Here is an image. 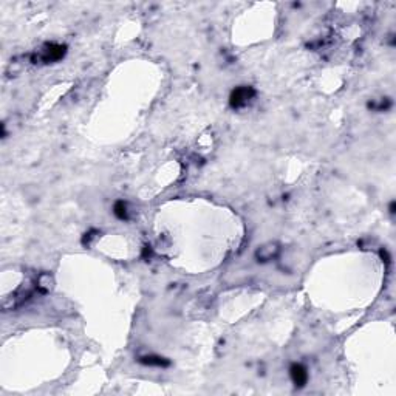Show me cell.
Here are the masks:
<instances>
[{
  "label": "cell",
  "instance_id": "cell-1",
  "mask_svg": "<svg viewBox=\"0 0 396 396\" xmlns=\"http://www.w3.org/2000/svg\"><path fill=\"white\" fill-rule=\"evenodd\" d=\"M256 96V90L249 87V85H242L232 90L231 96H229V104L232 108H243L246 107L251 99Z\"/></svg>",
  "mask_w": 396,
  "mask_h": 396
},
{
  "label": "cell",
  "instance_id": "cell-2",
  "mask_svg": "<svg viewBox=\"0 0 396 396\" xmlns=\"http://www.w3.org/2000/svg\"><path fill=\"white\" fill-rule=\"evenodd\" d=\"M67 53V46L65 45H60V43H46L42 46L40 53L36 56L39 60L45 62V64H50V62H56V60H60L62 57L65 56ZM33 57V59H36Z\"/></svg>",
  "mask_w": 396,
  "mask_h": 396
},
{
  "label": "cell",
  "instance_id": "cell-3",
  "mask_svg": "<svg viewBox=\"0 0 396 396\" xmlns=\"http://www.w3.org/2000/svg\"><path fill=\"white\" fill-rule=\"evenodd\" d=\"M279 252H280V246L279 243L276 242H268L262 246L257 248L256 251V259L262 263L265 262H271L273 259H276L279 256Z\"/></svg>",
  "mask_w": 396,
  "mask_h": 396
},
{
  "label": "cell",
  "instance_id": "cell-4",
  "mask_svg": "<svg viewBox=\"0 0 396 396\" xmlns=\"http://www.w3.org/2000/svg\"><path fill=\"white\" fill-rule=\"evenodd\" d=\"M290 376H291V381L294 383V386L299 389L304 387L308 381V372L302 364H293L290 369Z\"/></svg>",
  "mask_w": 396,
  "mask_h": 396
},
{
  "label": "cell",
  "instance_id": "cell-5",
  "mask_svg": "<svg viewBox=\"0 0 396 396\" xmlns=\"http://www.w3.org/2000/svg\"><path fill=\"white\" fill-rule=\"evenodd\" d=\"M36 288L40 293H43V294L53 291V288H54V279H53V276L50 273H42L40 276H37V279H36Z\"/></svg>",
  "mask_w": 396,
  "mask_h": 396
},
{
  "label": "cell",
  "instance_id": "cell-6",
  "mask_svg": "<svg viewBox=\"0 0 396 396\" xmlns=\"http://www.w3.org/2000/svg\"><path fill=\"white\" fill-rule=\"evenodd\" d=\"M139 362L144 364V366H149V367H167L170 361L163 358V356H158V355H146V356H141L139 358Z\"/></svg>",
  "mask_w": 396,
  "mask_h": 396
},
{
  "label": "cell",
  "instance_id": "cell-7",
  "mask_svg": "<svg viewBox=\"0 0 396 396\" xmlns=\"http://www.w3.org/2000/svg\"><path fill=\"white\" fill-rule=\"evenodd\" d=\"M113 214L119 220H129L130 218V211H129V204L125 201H116L113 206Z\"/></svg>",
  "mask_w": 396,
  "mask_h": 396
},
{
  "label": "cell",
  "instance_id": "cell-8",
  "mask_svg": "<svg viewBox=\"0 0 396 396\" xmlns=\"http://www.w3.org/2000/svg\"><path fill=\"white\" fill-rule=\"evenodd\" d=\"M98 234H99L98 231H90L88 234H85V237H84V243H85V245H90V243L98 237Z\"/></svg>",
  "mask_w": 396,
  "mask_h": 396
},
{
  "label": "cell",
  "instance_id": "cell-9",
  "mask_svg": "<svg viewBox=\"0 0 396 396\" xmlns=\"http://www.w3.org/2000/svg\"><path fill=\"white\" fill-rule=\"evenodd\" d=\"M390 214H395V201L390 204Z\"/></svg>",
  "mask_w": 396,
  "mask_h": 396
}]
</instances>
